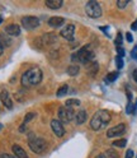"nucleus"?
<instances>
[{
  "instance_id": "obj_1",
  "label": "nucleus",
  "mask_w": 137,
  "mask_h": 158,
  "mask_svg": "<svg viewBox=\"0 0 137 158\" xmlns=\"http://www.w3.org/2000/svg\"><path fill=\"white\" fill-rule=\"evenodd\" d=\"M42 78H43V73L40 68H32L27 70L25 73H23L22 75V85L25 88H31L34 85H38L42 82Z\"/></svg>"
},
{
  "instance_id": "obj_2",
  "label": "nucleus",
  "mask_w": 137,
  "mask_h": 158,
  "mask_svg": "<svg viewBox=\"0 0 137 158\" xmlns=\"http://www.w3.org/2000/svg\"><path fill=\"white\" fill-rule=\"evenodd\" d=\"M111 118H112V115H111L109 111H107V110H99V111H96L94 114V116L92 117V120H90V127H92L93 130L98 131V130L103 129V127L107 124H109Z\"/></svg>"
},
{
  "instance_id": "obj_3",
  "label": "nucleus",
  "mask_w": 137,
  "mask_h": 158,
  "mask_svg": "<svg viewBox=\"0 0 137 158\" xmlns=\"http://www.w3.org/2000/svg\"><path fill=\"white\" fill-rule=\"evenodd\" d=\"M28 145L34 153L40 154L46 149L47 142L45 139H42V138H40V136H36L33 133H29L28 134Z\"/></svg>"
},
{
  "instance_id": "obj_4",
  "label": "nucleus",
  "mask_w": 137,
  "mask_h": 158,
  "mask_svg": "<svg viewBox=\"0 0 137 158\" xmlns=\"http://www.w3.org/2000/svg\"><path fill=\"white\" fill-rule=\"evenodd\" d=\"M93 59H94V51L90 48V46H84L75 55H72V60L74 61L77 60V61L85 64V65L90 64L93 61Z\"/></svg>"
},
{
  "instance_id": "obj_5",
  "label": "nucleus",
  "mask_w": 137,
  "mask_h": 158,
  "mask_svg": "<svg viewBox=\"0 0 137 158\" xmlns=\"http://www.w3.org/2000/svg\"><path fill=\"white\" fill-rule=\"evenodd\" d=\"M85 12L90 18H99L102 17V6L95 0H90L85 5Z\"/></svg>"
},
{
  "instance_id": "obj_6",
  "label": "nucleus",
  "mask_w": 137,
  "mask_h": 158,
  "mask_svg": "<svg viewBox=\"0 0 137 158\" xmlns=\"http://www.w3.org/2000/svg\"><path fill=\"white\" fill-rule=\"evenodd\" d=\"M75 117V112L71 107H60L58 108V120H60L62 124H66V123H70L72 118Z\"/></svg>"
},
{
  "instance_id": "obj_7",
  "label": "nucleus",
  "mask_w": 137,
  "mask_h": 158,
  "mask_svg": "<svg viewBox=\"0 0 137 158\" xmlns=\"http://www.w3.org/2000/svg\"><path fill=\"white\" fill-rule=\"evenodd\" d=\"M22 26L24 29L27 31H32V29H36L38 26H40V19L37 17H33V15H25L22 18Z\"/></svg>"
},
{
  "instance_id": "obj_8",
  "label": "nucleus",
  "mask_w": 137,
  "mask_h": 158,
  "mask_svg": "<svg viewBox=\"0 0 137 158\" xmlns=\"http://www.w3.org/2000/svg\"><path fill=\"white\" fill-rule=\"evenodd\" d=\"M51 129H52V131L55 133V135L58 136V138H62V136L65 135L64 124H62L60 120H57V118H55V120L51 121Z\"/></svg>"
},
{
  "instance_id": "obj_9",
  "label": "nucleus",
  "mask_w": 137,
  "mask_h": 158,
  "mask_svg": "<svg viewBox=\"0 0 137 158\" xmlns=\"http://www.w3.org/2000/svg\"><path fill=\"white\" fill-rule=\"evenodd\" d=\"M124 131H126V125L124 124H118V125L111 127V129H108V131H107V136L108 138L121 136L122 134H124Z\"/></svg>"
},
{
  "instance_id": "obj_10",
  "label": "nucleus",
  "mask_w": 137,
  "mask_h": 158,
  "mask_svg": "<svg viewBox=\"0 0 137 158\" xmlns=\"http://www.w3.org/2000/svg\"><path fill=\"white\" fill-rule=\"evenodd\" d=\"M60 35L67 40V41H74V36H75V26L74 24H67L65 28L61 29Z\"/></svg>"
},
{
  "instance_id": "obj_11",
  "label": "nucleus",
  "mask_w": 137,
  "mask_h": 158,
  "mask_svg": "<svg viewBox=\"0 0 137 158\" xmlns=\"http://www.w3.org/2000/svg\"><path fill=\"white\" fill-rule=\"evenodd\" d=\"M0 98H2V102L4 103V106H5L6 108H13V101H12L10 94H9L8 91L3 89L2 93H0Z\"/></svg>"
},
{
  "instance_id": "obj_12",
  "label": "nucleus",
  "mask_w": 137,
  "mask_h": 158,
  "mask_svg": "<svg viewBox=\"0 0 137 158\" xmlns=\"http://www.w3.org/2000/svg\"><path fill=\"white\" fill-rule=\"evenodd\" d=\"M5 33L8 36H19L21 35V27L18 24H9L5 27Z\"/></svg>"
},
{
  "instance_id": "obj_13",
  "label": "nucleus",
  "mask_w": 137,
  "mask_h": 158,
  "mask_svg": "<svg viewBox=\"0 0 137 158\" xmlns=\"http://www.w3.org/2000/svg\"><path fill=\"white\" fill-rule=\"evenodd\" d=\"M12 151H13V153H14V156L17 158H29L28 154H27V152L23 149L21 145H18V144H14L12 147Z\"/></svg>"
},
{
  "instance_id": "obj_14",
  "label": "nucleus",
  "mask_w": 137,
  "mask_h": 158,
  "mask_svg": "<svg viewBox=\"0 0 137 158\" xmlns=\"http://www.w3.org/2000/svg\"><path fill=\"white\" fill-rule=\"evenodd\" d=\"M47 23H48V26H50V27L58 28V27H61L65 23V19L62 17H51L50 19H48Z\"/></svg>"
},
{
  "instance_id": "obj_15",
  "label": "nucleus",
  "mask_w": 137,
  "mask_h": 158,
  "mask_svg": "<svg viewBox=\"0 0 137 158\" xmlns=\"http://www.w3.org/2000/svg\"><path fill=\"white\" fill-rule=\"evenodd\" d=\"M47 8L50 9H53V10H56V9H60L64 4L62 0H47V2L45 3Z\"/></svg>"
},
{
  "instance_id": "obj_16",
  "label": "nucleus",
  "mask_w": 137,
  "mask_h": 158,
  "mask_svg": "<svg viewBox=\"0 0 137 158\" xmlns=\"http://www.w3.org/2000/svg\"><path fill=\"white\" fill-rule=\"evenodd\" d=\"M86 117H88L86 111L85 110H81V111L75 114V121H76L77 125H81V124H84L86 121Z\"/></svg>"
},
{
  "instance_id": "obj_17",
  "label": "nucleus",
  "mask_w": 137,
  "mask_h": 158,
  "mask_svg": "<svg viewBox=\"0 0 137 158\" xmlns=\"http://www.w3.org/2000/svg\"><path fill=\"white\" fill-rule=\"evenodd\" d=\"M98 69H99V65H98L96 61H92L89 65H88V72L92 77H94L96 73H98Z\"/></svg>"
},
{
  "instance_id": "obj_18",
  "label": "nucleus",
  "mask_w": 137,
  "mask_h": 158,
  "mask_svg": "<svg viewBox=\"0 0 137 158\" xmlns=\"http://www.w3.org/2000/svg\"><path fill=\"white\" fill-rule=\"evenodd\" d=\"M0 45H2L3 47L10 46V45H12V40L8 37L6 33H2V35H0Z\"/></svg>"
},
{
  "instance_id": "obj_19",
  "label": "nucleus",
  "mask_w": 137,
  "mask_h": 158,
  "mask_svg": "<svg viewBox=\"0 0 137 158\" xmlns=\"http://www.w3.org/2000/svg\"><path fill=\"white\" fill-rule=\"evenodd\" d=\"M33 117H36V112H29V114H27V115L24 116V118H23V124H22V126H21V129H19V130L23 131V130H24V126H25L29 121H31Z\"/></svg>"
},
{
  "instance_id": "obj_20",
  "label": "nucleus",
  "mask_w": 137,
  "mask_h": 158,
  "mask_svg": "<svg viewBox=\"0 0 137 158\" xmlns=\"http://www.w3.org/2000/svg\"><path fill=\"white\" fill-rule=\"evenodd\" d=\"M67 74L70 75V77H75V75H77L79 74V72H80V68L77 66V65H70L67 68Z\"/></svg>"
},
{
  "instance_id": "obj_21",
  "label": "nucleus",
  "mask_w": 137,
  "mask_h": 158,
  "mask_svg": "<svg viewBox=\"0 0 137 158\" xmlns=\"http://www.w3.org/2000/svg\"><path fill=\"white\" fill-rule=\"evenodd\" d=\"M42 41L45 42V45H51V44L56 42V36L55 35H45L42 37Z\"/></svg>"
},
{
  "instance_id": "obj_22",
  "label": "nucleus",
  "mask_w": 137,
  "mask_h": 158,
  "mask_svg": "<svg viewBox=\"0 0 137 158\" xmlns=\"http://www.w3.org/2000/svg\"><path fill=\"white\" fill-rule=\"evenodd\" d=\"M103 154H104L105 158H119V156H118V153H117V151H114L113 148H111V149H107Z\"/></svg>"
},
{
  "instance_id": "obj_23",
  "label": "nucleus",
  "mask_w": 137,
  "mask_h": 158,
  "mask_svg": "<svg viewBox=\"0 0 137 158\" xmlns=\"http://www.w3.org/2000/svg\"><path fill=\"white\" fill-rule=\"evenodd\" d=\"M118 75H119V73L118 72H113V73H109L108 75L105 77V82L107 83H113L117 78H118Z\"/></svg>"
},
{
  "instance_id": "obj_24",
  "label": "nucleus",
  "mask_w": 137,
  "mask_h": 158,
  "mask_svg": "<svg viewBox=\"0 0 137 158\" xmlns=\"http://www.w3.org/2000/svg\"><path fill=\"white\" fill-rule=\"evenodd\" d=\"M65 106L66 107H74V106H80V101L79 100H75V98H70V100H67L65 102Z\"/></svg>"
},
{
  "instance_id": "obj_25",
  "label": "nucleus",
  "mask_w": 137,
  "mask_h": 158,
  "mask_svg": "<svg viewBox=\"0 0 137 158\" xmlns=\"http://www.w3.org/2000/svg\"><path fill=\"white\" fill-rule=\"evenodd\" d=\"M67 91H68V87L65 84V85H62V87L58 88L57 92H56V94H57V97H62V96H65V94L67 93Z\"/></svg>"
},
{
  "instance_id": "obj_26",
  "label": "nucleus",
  "mask_w": 137,
  "mask_h": 158,
  "mask_svg": "<svg viewBox=\"0 0 137 158\" xmlns=\"http://www.w3.org/2000/svg\"><path fill=\"white\" fill-rule=\"evenodd\" d=\"M112 144H113V147L123 148V147H126V144H127V140H126V139H118V140H114Z\"/></svg>"
},
{
  "instance_id": "obj_27",
  "label": "nucleus",
  "mask_w": 137,
  "mask_h": 158,
  "mask_svg": "<svg viewBox=\"0 0 137 158\" xmlns=\"http://www.w3.org/2000/svg\"><path fill=\"white\" fill-rule=\"evenodd\" d=\"M115 65H117V68H118V69H122L123 65H124V63H123V57L117 56V57H115Z\"/></svg>"
},
{
  "instance_id": "obj_28",
  "label": "nucleus",
  "mask_w": 137,
  "mask_h": 158,
  "mask_svg": "<svg viewBox=\"0 0 137 158\" xmlns=\"http://www.w3.org/2000/svg\"><path fill=\"white\" fill-rule=\"evenodd\" d=\"M114 44H115L117 47H121V45H122V33H121V32L117 35V37H115V40H114Z\"/></svg>"
},
{
  "instance_id": "obj_29",
  "label": "nucleus",
  "mask_w": 137,
  "mask_h": 158,
  "mask_svg": "<svg viewBox=\"0 0 137 158\" xmlns=\"http://www.w3.org/2000/svg\"><path fill=\"white\" fill-rule=\"evenodd\" d=\"M127 4H128V0H118V2H117V6H118L119 9L126 8Z\"/></svg>"
},
{
  "instance_id": "obj_30",
  "label": "nucleus",
  "mask_w": 137,
  "mask_h": 158,
  "mask_svg": "<svg viewBox=\"0 0 137 158\" xmlns=\"http://www.w3.org/2000/svg\"><path fill=\"white\" fill-rule=\"evenodd\" d=\"M131 56H132V59L137 60V46H135V47L132 48V51H131Z\"/></svg>"
},
{
  "instance_id": "obj_31",
  "label": "nucleus",
  "mask_w": 137,
  "mask_h": 158,
  "mask_svg": "<svg viewBox=\"0 0 137 158\" xmlns=\"http://www.w3.org/2000/svg\"><path fill=\"white\" fill-rule=\"evenodd\" d=\"M117 52H118V56L123 57L124 56V48L121 46V47H117Z\"/></svg>"
},
{
  "instance_id": "obj_32",
  "label": "nucleus",
  "mask_w": 137,
  "mask_h": 158,
  "mask_svg": "<svg viewBox=\"0 0 137 158\" xmlns=\"http://www.w3.org/2000/svg\"><path fill=\"white\" fill-rule=\"evenodd\" d=\"M133 151L132 149H128V151H127L126 152V156H124V158H133Z\"/></svg>"
},
{
  "instance_id": "obj_33",
  "label": "nucleus",
  "mask_w": 137,
  "mask_h": 158,
  "mask_svg": "<svg viewBox=\"0 0 137 158\" xmlns=\"http://www.w3.org/2000/svg\"><path fill=\"white\" fill-rule=\"evenodd\" d=\"M126 40H127L128 42H133V36H132L131 32H127V35H126Z\"/></svg>"
},
{
  "instance_id": "obj_34",
  "label": "nucleus",
  "mask_w": 137,
  "mask_h": 158,
  "mask_svg": "<svg viewBox=\"0 0 137 158\" xmlns=\"http://www.w3.org/2000/svg\"><path fill=\"white\" fill-rule=\"evenodd\" d=\"M131 29H132V31H135V29H137V19H136V21L132 23V26H131Z\"/></svg>"
},
{
  "instance_id": "obj_35",
  "label": "nucleus",
  "mask_w": 137,
  "mask_h": 158,
  "mask_svg": "<svg viewBox=\"0 0 137 158\" xmlns=\"http://www.w3.org/2000/svg\"><path fill=\"white\" fill-rule=\"evenodd\" d=\"M132 75H133V79H135V82L137 83V69H136V70H133V74H132Z\"/></svg>"
},
{
  "instance_id": "obj_36",
  "label": "nucleus",
  "mask_w": 137,
  "mask_h": 158,
  "mask_svg": "<svg viewBox=\"0 0 137 158\" xmlns=\"http://www.w3.org/2000/svg\"><path fill=\"white\" fill-rule=\"evenodd\" d=\"M5 156V158H17L14 154H4Z\"/></svg>"
},
{
  "instance_id": "obj_37",
  "label": "nucleus",
  "mask_w": 137,
  "mask_h": 158,
  "mask_svg": "<svg viewBox=\"0 0 137 158\" xmlns=\"http://www.w3.org/2000/svg\"><path fill=\"white\" fill-rule=\"evenodd\" d=\"M3 51H4V47H3L2 45H0V56L3 55Z\"/></svg>"
},
{
  "instance_id": "obj_38",
  "label": "nucleus",
  "mask_w": 137,
  "mask_h": 158,
  "mask_svg": "<svg viewBox=\"0 0 137 158\" xmlns=\"http://www.w3.org/2000/svg\"><path fill=\"white\" fill-rule=\"evenodd\" d=\"M95 158H105V157H104V154L102 153V154H99V156H96Z\"/></svg>"
},
{
  "instance_id": "obj_39",
  "label": "nucleus",
  "mask_w": 137,
  "mask_h": 158,
  "mask_svg": "<svg viewBox=\"0 0 137 158\" xmlns=\"http://www.w3.org/2000/svg\"><path fill=\"white\" fill-rule=\"evenodd\" d=\"M0 158H5V156H4V154H2V153H0Z\"/></svg>"
},
{
  "instance_id": "obj_40",
  "label": "nucleus",
  "mask_w": 137,
  "mask_h": 158,
  "mask_svg": "<svg viewBox=\"0 0 137 158\" xmlns=\"http://www.w3.org/2000/svg\"><path fill=\"white\" fill-rule=\"evenodd\" d=\"M3 22V18H0V23H2Z\"/></svg>"
},
{
  "instance_id": "obj_41",
  "label": "nucleus",
  "mask_w": 137,
  "mask_h": 158,
  "mask_svg": "<svg viewBox=\"0 0 137 158\" xmlns=\"http://www.w3.org/2000/svg\"><path fill=\"white\" fill-rule=\"evenodd\" d=\"M2 127H3V125H2V124H0V130H2Z\"/></svg>"
}]
</instances>
